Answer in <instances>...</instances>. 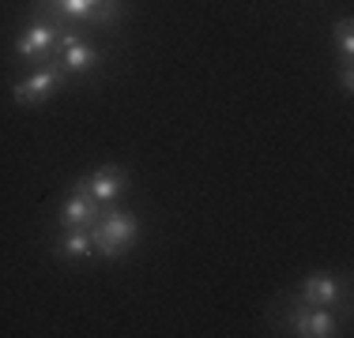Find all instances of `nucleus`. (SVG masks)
I'll list each match as a JSON object with an SVG mask.
<instances>
[{
  "label": "nucleus",
  "instance_id": "f257e3e1",
  "mask_svg": "<svg viewBox=\"0 0 354 338\" xmlns=\"http://www.w3.org/2000/svg\"><path fill=\"white\" fill-rule=\"evenodd\" d=\"M136 218L124 215V210H109V215H98V222L91 226V241H95V252L106 259H117L136 244Z\"/></svg>",
  "mask_w": 354,
  "mask_h": 338
},
{
  "label": "nucleus",
  "instance_id": "f03ea898",
  "mask_svg": "<svg viewBox=\"0 0 354 338\" xmlns=\"http://www.w3.org/2000/svg\"><path fill=\"white\" fill-rule=\"evenodd\" d=\"M64 79H68V72H64L61 64H46V68H38V72H30L27 79L15 83L12 98L19 101V106H41L46 98H53L57 90L64 87Z\"/></svg>",
  "mask_w": 354,
  "mask_h": 338
},
{
  "label": "nucleus",
  "instance_id": "7ed1b4c3",
  "mask_svg": "<svg viewBox=\"0 0 354 338\" xmlns=\"http://www.w3.org/2000/svg\"><path fill=\"white\" fill-rule=\"evenodd\" d=\"M98 207H102V203L91 196L87 181H80L72 188V196L64 199V207H61V226L64 230H68V226H87L91 230V226L98 222Z\"/></svg>",
  "mask_w": 354,
  "mask_h": 338
},
{
  "label": "nucleus",
  "instance_id": "20e7f679",
  "mask_svg": "<svg viewBox=\"0 0 354 338\" xmlns=\"http://www.w3.org/2000/svg\"><path fill=\"white\" fill-rule=\"evenodd\" d=\"M87 188L98 203H113V199L124 196V188H129V173H124L121 166H102L87 177Z\"/></svg>",
  "mask_w": 354,
  "mask_h": 338
},
{
  "label": "nucleus",
  "instance_id": "39448f33",
  "mask_svg": "<svg viewBox=\"0 0 354 338\" xmlns=\"http://www.w3.org/2000/svg\"><path fill=\"white\" fill-rule=\"evenodd\" d=\"M290 331L294 335H306V338H328V335H335V319H332V312H324L320 304H313V312L309 308H298L290 316Z\"/></svg>",
  "mask_w": 354,
  "mask_h": 338
},
{
  "label": "nucleus",
  "instance_id": "423d86ee",
  "mask_svg": "<svg viewBox=\"0 0 354 338\" xmlns=\"http://www.w3.org/2000/svg\"><path fill=\"white\" fill-rule=\"evenodd\" d=\"M57 41V30L49 23H30L27 30L15 38V53L19 57H30V61H41L49 53V46Z\"/></svg>",
  "mask_w": 354,
  "mask_h": 338
},
{
  "label": "nucleus",
  "instance_id": "0eeeda50",
  "mask_svg": "<svg viewBox=\"0 0 354 338\" xmlns=\"http://www.w3.org/2000/svg\"><path fill=\"white\" fill-rule=\"evenodd\" d=\"M61 46H64V57H61L57 64H61L68 75L91 72V68L98 64V49H91L87 41H80L75 34H64V38H61Z\"/></svg>",
  "mask_w": 354,
  "mask_h": 338
},
{
  "label": "nucleus",
  "instance_id": "6e6552de",
  "mask_svg": "<svg viewBox=\"0 0 354 338\" xmlns=\"http://www.w3.org/2000/svg\"><path fill=\"white\" fill-rule=\"evenodd\" d=\"M91 252H95V241H91L87 226H68L61 233V241H57V256H64V259H83Z\"/></svg>",
  "mask_w": 354,
  "mask_h": 338
},
{
  "label": "nucleus",
  "instance_id": "1a4fd4ad",
  "mask_svg": "<svg viewBox=\"0 0 354 338\" xmlns=\"http://www.w3.org/2000/svg\"><path fill=\"white\" fill-rule=\"evenodd\" d=\"M335 297H339V282L335 278H324V275H313V278H306L301 282V301H309V304H332Z\"/></svg>",
  "mask_w": 354,
  "mask_h": 338
},
{
  "label": "nucleus",
  "instance_id": "9d476101",
  "mask_svg": "<svg viewBox=\"0 0 354 338\" xmlns=\"http://www.w3.org/2000/svg\"><path fill=\"white\" fill-rule=\"evenodd\" d=\"M57 8H61L64 15H72V19H91L98 0H57Z\"/></svg>",
  "mask_w": 354,
  "mask_h": 338
},
{
  "label": "nucleus",
  "instance_id": "9b49d317",
  "mask_svg": "<svg viewBox=\"0 0 354 338\" xmlns=\"http://www.w3.org/2000/svg\"><path fill=\"white\" fill-rule=\"evenodd\" d=\"M351 27H354L351 19H339V23H335V38H339V49H343V57H347V61L354 57V34H351Z\"/></svg>",
  "mask_w": 354,
  "mask_h": 338
},
{
  "label": "nucleus",
  "instance_id": "f8f14e48",
  "mask_svg": "<svg viewBox=\"0 0 354 338\" xmlns=\"http://www.w3.org/2000/svg\"><path fill=\"white\" fill-rule=\"evenodd\" d=\"M117 12H121V0H98V8L91 12V23H109Z\"/></svg>",
  "mask_w": 354,
  "mask_h": 338
},
{
  "label": "nucleus",
  "instance_id": "ddd939ff",
  "mask_svg": "<svg viewBox=\"0 0 354 338\" xmlns=\"http://www.w3.org/2000/svg\"><path fill=\"white\" fill-rule=\"evenodd\" d=\"M339 83H343V90H351V87H354V75H351V68H343V75H339Z\"/></svg>",
  "mask_w": 354,
  "mask_h": 338
}]
</instances>
